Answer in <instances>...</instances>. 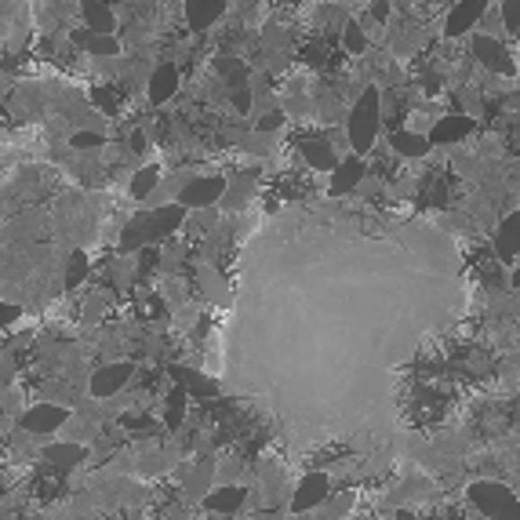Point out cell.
I'll return each mask as SVG.
<instances>
[{
	"label": "cell",
	"mask_w": 520,
	"mask_h": 520,
	"mask_svg": "<svg viewBox=\"0 0 520 520\" xmlns=\"http://www.w3.org/2000/svg\"><path fill=\"white\" fill-rule=\"evenodd\" d=\"M379 124H382V95L375 88H364L350 110V124H345L354 153H361V157L372 153V146L379 139Z\"/></svg>",
	"instance_id": "cell-1"
},
{
	"label": "cell",
	"mask_w": 520,
	"mask_h": 520,
	"mask_svg": "<svg viewBox=\"0 0 520 520\" xmlns=\"http://www.w3.org/2000/svg\"><path fill=\"white\" fill-rule=\"evenodd\" d=\"M183 219H186V208H183V204H175V208H157L153 215H139V219L128 226L124 240H128V247L160 240V237H167L175 226H183Z\"/></svg>",
	"instance_id": "cell-2"
},
{
	"label": "cell",
	"mask_w": 520,
	"mask_h": 520,
	"mask_svg": "<svg viewBox=\"0 0 520 520\" xmlns=\"http://www.w3.org/2000/svg\"><path fill=\"white\" fill-rule=\"evenodd\" d=\"M470 502L484 513V516H520V502L513 498L509 488L495 484V480H477L470 484Z\"/></svg>",
	"instance_id": "cell-3"
},
{
	"label": "cell",
	"mask_w": 520,
	"mask_h": 520,
	"mask_svg": "<svg viewBox=\"0 0 520 520\" xmlns=\"http://www.w3.org/2000/svg\"><path fill=\"white\" fill-rule=\"evenodd\" d=\"M470 55H473L484 69H491V73H513V69H516L513 58H509V51L502 48V40H495V37H488V33H473V30H470Z\"/></svg>",
	"instance_id": "cell-4"
},
{
	"label": "cell",
	"mask_w": 520,
	"mask_h": 520,
	"mask_svg": "<svg viewBox=\"0 0 520 520\" xmlns=\"http://www.w3.org/2000/svg\"><path fill=\"white\" fill-rule=\"evenodd\" d=\"M488 4H491V0H459V4L448 12V19H444V37H448V40L466 37V33L488 15Z\"/></svg>",
	"instance_id": "cell-5"
},
{
	"label": "cell",
	"mask_w": 520,
	"mask_h": 520,
	"mask_svg": "<svg viewBox=\"0 0 520 520\" xmlns=\"http://www.w3.org/2000/svg\"><path fill=\"white\" fill-rule=\"evenodd\" d=\"M364 171H368V164H364V157H361V153H354V157L338 160V164L331 167V186H327V193H331V197H345V193H354V190L364 183Z\"/></svg>",
	"instance_id": "cell-6"
},
{
	"label": "cell",
	"mask_w": 520,
	"mask_h": 520,
	"mask_svg": "<svg viewBox=\"0 0 520 520\" xmlns=\"http://www.w3.org/2000/svg\"><path fill=\"white\" fill-rule=\"evenodd\" d=\"M473 117L466 113H444L441 121H433V128L426 131L429 135V146H452V142H462L473 135Z\"/></svg>",
	"instance_id": "cell-7"
},
{
	"label": "cell",
	"mask_w": 520,
	"mask_h": 520,
	"mask_svg": "<svg viewBox=\"0 0 520 520\" xmlns=\"http://www.w3.org/2000/svg\"><path fill=\"white\" fill-rule=\"evenodd\" d=\"M226 197V179L211 175V179H193L190 186L179 190V204L183 208H211L215 201Z\"/></svg>",
	"instance_id": "cell-8"
},
{
	"label": "cell",
	"mask_w": 520,
	"mask_h": 520,
	"mask_svg": "<svg viewBox=\"0 0 520 520\" xmlns=\"http://www.w3.org/2000/svg\"><path fill=\"white\" fill-rule=\"evenodd\" d=\"M327 495H331V477H327V473H306V477L299 480V491H295V498H291V509H295V513H309L313 506L327 502Z\"/></svg>",
	"instance_id": "cell-9"
},
{
	"label": "cell",
	"mask_w": 520,
	"mask_h": 520,
	"mask_svg": "<svg viewBox=\"0 0 520 520\" xmlns=\"http://www.w3.org/2000/svg\"><path fill=\"white\" fill-rule=\"evenodd\" d=\"M62 422H69L66 408L51 404V400H44V404H33V408L22 415V429H26V433H51V429H58Z\"/></svg>",
	"instance_id": "cell-10"
},
{
	"label": "cell",
	"mask_w": 520,
	"mask_h": 520,
	"mask_svg": "<svg viewBox=\"0 0 520 520\" xmlns=\"http://www.w3.org/2000/svg\"><path fill=\"white\" fill-rule=\"evenodd\" d=\"M390 149L404 160H422L429 153V135L426 131H415V128H397L390 135Z\"/></svg>",
	"instance_id": "cell-11"
},
{
	"label": "cell",
	"mask_w": 520,
	"mask_h": 520,
	"mask_svg": "<svg viewBox=\"0 0 520 520\" xmlns=\"http://www.w3.org/2000/svg\"><path fill=\"white\" fill-rule=\"evenodd\" d=\"M299 153H302L306 164L317 167V171H331V167L338 164L335 146H331V139H324V135H306V139H299Z\"/></svg>",
	"instance_id": "cell-12"
},
{
	"label": "cell",
	"mask_w": 520,
	"mask_h": 520,
	"mask_svg": "<svg viewBox=\"0 0 520 520\" xmlns=\"http://www.w3.org/2000/svg\"><path fill=\"white\" fill-rule=\"evenodd\" d=\"M516 255H520V215L513 211L495 229V258H498V263H513Z\"/></svg>",
	"instance_id": "cell-13"
},
{
	"label": "cell",
	"mask_w": 520,
	"mask_h": 520,
	"mask_svg": "<svg viewBox=\"0 0 520 520\" xmlns=\"http://www.w3.org/2000/svg\"><path fill=\"white\" fill-rule=\"evenodd\" d=\"M128 375H131V364H106L92 375V393L95 397H113L128 382Z\"/></svg>",
	"instance_id": "cell-14"
},
{
	"label": "cell",
	"mask_w": 520,
	"mask_h": 520,
	"mask_svg": "<svg viewBox=\"0 0 520 520\" xmlns=\"http://www.w3.org/2000/svg\"><path fill=\"white\" fill-rule=\"evenodd\" d=\"M226 12V0H186V19L193 30H208Z\"/></svg>",
	"instance_id": "cell-15"
},
{
	"label": "cell",
	"mask_w": 520,
	"mask_h": 520,
	"mask_svg": "<svg viewBox=\"0 0 520 520\" xmlns=\"http://www.w3.org/2000/svg\"><path fill=\"white\" fill-rule=\"evenodd\" d=\"M179 88V69L175 66H157L149 76V99L153 103H167Z\"/></svg>",
	"instance_id": "cell-16"
},
{
	"label": "cell",
	"mask_w": 520,
	"mask_h": 520,
	"mask_svg": "<svg viewBox=\"0 0 520 520\" xmlns=\"http://www.w3.org/2000/svg\"><path fill=\"white\" fill-rule=\"evenodd\" d=\"M244 488H219V491H211L208 498H204V506L211 509V513H237L240 506H244Z\"/></svg>",
	"instance_id": "cell-17"
},
{
	"label": "cell",
	"mask_w": 520,
	"mask_h": 520,
	"mask_svg": "<svg viewBox=\"0 0 520 520\" xmlns=\"http://www.w3.org/2000/svg\"><path fill=\"white\" fill-rule=\"evenodd\" d=\"M84 22H88V30H95V33H110L117 19L110 12V4H103V0H84Z\"/></svg>",
	"instance_id": "cell-18"
},
{
	"label": "cell",
	"mask_w": 520,
	"mask_h": 520,
	"mask_svg": "<svg viewBox=\"0 0 520 520\" xmlns=\"http://www.w3.org/2000/svg\"><path fill=\"white\" fill-rule=\"evenodd\" d=\"M76 40L88 48V51H95V55H117L121 51V44L110 37V33H95V30H88V33H76Z\"/></svg>",
	"instance_id": "cell-19"
},
{
	"label": "cell",
	"mask_w": 520,
	"mask_h": 520,
	"mask_svg": "<svg viewBox=\"0 0 520 520\" xmlns=\"http://www.w3.org/2000/svg\"><path fill=\"white\" fill-rule=\"evenodd\" d=\"M44 459L55 462V466H76V462L84 459V448H80V444H51V448L44 452Z\"/></svg>",
	"instance_id": "cell-20"
},
{
	"label": "cell",
	"mask_w": 520,
	"mask_h": 520,
	"mask_svg": "<svg viewBox=\"0 0 520 520\" xmlns=\"http://www.w3.org/2000/svg\"><path fill=\"white\" fill-rule=\"evenodd\" d=\"M342 44H345V51H354V55L368 51L364 26H361V22H354V19H345V26H342Z\"/></svg>",
	"instance_id": "cell-21"
},
{
	"label": "cell",
	"mask_w": 520,
	"mask_h": 520,
	"mask_svg": "<svg viewBox=\"0 0 520 520\" xmlns=\"http://www.w3.org/2000/svg\"><path fill=\"white\" fill-rule=\"evenodd\" d=\"M175 379H179V386H190V393H197V397H211V393H215V382H208V379H201V375H193V372L175 368Z\"/></svg>",
	"instance_id": "cell-22"
},
{
	"label": "cell",
	"mask_w": 520,
	"mask_h": 520,
	"mask_svg": "<svg viewBox=\"0 0 520 520\" xmlns=\"http://www.w3.org/2000/svg\"><path fill=\"white\" fill-rule=\"evenodd\" d=\"M183 415H186V390L179 386V390H171V393H167V422H171V426H179Z\"/></svg>",
	"instance_id": "cell-23"
},
{
	"label": "cell",
	"mask_w": 520,
	"mask_h": 520,
	"mask_svg": "<svg viewBox=\"0 0 520 520\" xmlns=\"http://www.w3.org/2000/svg\"><path fill=\"white\" fill-rule=\"evenodd\" d=\"M157 186V171L153 167H146V171H139V175H135V183H131V197H149V190Z\"/></svg>",
	"instance_id": "cell-24"
},
{
	"label": "cell",
	"mask_w": 520,
	"mask_h": 520,
	"mask_svg": "<svg viewBox=\"0 0 520 520\" xmlns=\"http://www.w3.org/2000/svg\"><path fill=\"white\" fill-rule=\"evenodd\" d=\"M502 26L506 30H520V0H502Z\"/></svg>",
	"instance_id": "cell-25"
},
{
	"label": "cell",
	"mask_w": 520,
	"mask_h": 520,
	"mask_svg": "<svg viewBox=\"0 0 520 520\" xmlns=\"http://www.w3.org/2000/svg\"><path fill=\"white\" fill-rule=\"evenodd\" d=\"M73 146H76V149H88V146H99V131H76V135H73Z\"/></svg>",
	"instance_id": "cell-26"
},
{
	"label": "cell",
	"mask_w": 520,
	"mask_h": 520,
	"mask_svg": "<svg viewBox=\"0 0 520 520\" xmlns=\"http://www.w3.org/2000/svg\"><path fill=\"white\" fill-rule=\"evenodd\" d=\"M80 277H84V258H80V255H73V263H69V277H66V288H73Z\"/></svg>",
	"instance_id": "cell-27"
},
{
	"label": "cell",
	"mask_w": 520,
	"mask_h": 520,
	"mask_svg": "<svg viewBox=\"0 0 520 520\" xmlns=\"http://www.w3.org/2000/svg\"><path fill=\"white\" fill-rule=\"evenodd\" d=\"M15 375V361H12V354H0V382H8Z\"/></svg>",
	"instance_id": "cell-28"
},
{
	"label": "cell",
	"mask_w": 520,
	"mask_h": 520,
	"mask_svg": "<svg viewBox=\"0 0 520 520\" xmlns=\"http://www.w3.org/2000/svg\"><path fill=\"white\" fill-rule=\"evenodd\" d=\"M372 15H375V22H386V15H390V0H375V4H372Z\"/></svg>",
	"instance_id": "cell-29"
},
{
	"label": "cell",
	"mask_w": 520,
	"mask_h": 520,
	"mask_svg": "<svg viewBox=\"0 0 520 520\" xmlns=\"http://www.w3.org/2000/svg\"><path fill=\"white\" fill-rule=\"evenodd\" d=\"M281 121H284V113H266V117H263V124H258V128H263V131H273Z\"/></svg>",
	"instance_id": "cell-30"
},
{
	"label": "cell",
	"mask_w": 520,
	"mask_h": 520,
	"mask_svg": "<svg viewBox=\"0 0 520 520\" xmlns=\"http://www.w3.org/2000/svg\"><path fill=\"white\" fill-rule=\"evenodd\" d=\"M124 426H131V429H146V426H149V418H142V415H128V418H124Z\"/></svg>",
	"instance_id": "cell-31"
},
{
	"label": "cell",
	"mask_w": 520,
	"mask_h": 520,
	"mask_svg": "<svg viewBox=\"0 0 520 520\" xmlns=\"http://www.w3.org/2000/svg\"><path fill=\"white\" fill-rule=\"evenodd\" d=\"M95 103H99L103 110H113V95H110V92H95Z\"/></svg>",
	"instance_id": "cell-32"
},
{
	"label": "cell",
	"mask_w": 520,
	"mask_h": 520,
	"mask_svg": "<svg viewBox=\"0 0 520 520\" xmlns=\"http://www.w3.org/2000/svg\"><path fill=\"white\" fill-rule=\"evenodd\" d=\"M513 288H520V270H516V273H513Z\"/></svg>",
	"instance_id": "cell-33"
},
{
	"label": "cell",
	"mask_w": 520,
	"mask_h": 520,
	"mask_svg": "<svg viewBox=\"0 0 520 520\" xmlns=\"http://www.w3.org/2000/svg\"><path fill=\"white\" fill-rule=\"evenodd\" d=\"M516 40H520V30H516Z\"/></svg>",
	"instance_id": "cell-34"
}]
</instances>
